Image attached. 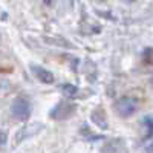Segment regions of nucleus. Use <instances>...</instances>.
<instances>
[{
    "label": "nucleus",
    "instance_id": "obj_1",
    "mask_svg": "<svg viewBox=\"0 0 153 153\" xmlns=\"http://www.w3.org/2000/svg\"><path fill=\"white\" fill-rule=\"evenodd\" d=\"M11 115L19 121H26L31 117V104L28 100L22 97L16 98L11 104Z\"/></svg>",
    "mask_w": 153,
    "mask_h": 153
},
{
    "label": "nucleus",
    "instance_id": "obj_2",
    "mask_svg": "<svg viewBox=\"0 0 153 153\" xmlns=\"http://www.w3.org/2000/svg\"><path fill=\"white\" fill-rule=\"evenodd\" d=\"M115 110L121 118H129L138 110V101L132 97H123L115 103Z\"/></svg>",
    "mask_w": 153,
    "mask_h": 153
},
{
    "label": "nucleus",
    "instance_id": "obj_3",
    "mask_svg": "<svg viewBox=\"0 0 153 153\" xmlns=\"http://www.w3.org/2000/svg\"><path fill=\"white\" fill-rule=\"evenodd\" d=\"M75 112V104L71 103H58L55 109L51 112V117L55 120H66Z\"/></svg>",
    "mask_w": 153,
    "mask_h": 153
},
{
    "label": "nucleus",
    "instance_id": "obj_4",
    "mask_svg": "<svg viewBox=\"0 0 153 153\" xmlns=\"http://www.w3.org/2000/svg\"><path fill=\"white\" fill-rule=\"evenodd\" d=\"M40 129H42V126H40V124H29V126L22 127V129L17 132V135L14 136V143H16V144H20V143H22V141H25L26 138H29V136L35 135Z\"/></svg>",
    "mask_w": 153,
    "mask_h": 153
},
{
    "label": "nucleus",
    "instance_id": "obj_5",
    "mask_svg": "<svg viewBox=\"0 0 153 153\" xmlns=\"http://www.w3.org/2000/svg\"><path fill=\"white\" fill-rule=\"evenodd\" d=\"M32 74L35 75V78L38 81H42L45 84H52L54 83V75L51 71L45 69L43 66H32Z\"/></svg>",
    "mask_w": 153,
    "mask_h": 153
},
{
    "label": "nucleus",
    "instance_id": "obj_6",
    "mask_svg": "<svg viewBox=\"0 0 153 153\" xmlns=\"http://www.w3.org/2000/svg\"><path fill=\"white\" fill-rule=\"evenodd\" d=\"M92 121H94L98 127H101V129H106V127H107L106 115H104V112L101 110V109L94 110V113H92Z\"/></svg>",
    "mask_w": 153,
    "mask_h": 153
},
{
    "label": "nucleus",
    "instance_id": "obj_7",
    "mask_svg": "<svg viewBox=\"0 0 153 153\" xmlns=\"http://www.w3.org/2000/svg\"><path fill=\"white\" fill-rule=\"evenodd\" d=\"M61 91H63V94H65L66 97L72 98V97H75V95H76L78 89H76L75 86H72V84H65V86H61Z\"/></svg>",
    "mask_w": 153,
    "mask_h": 153
},
{
    "label": "nucleus",
    "instance_id": "obj_8",
    "mask_svg": "<svg viewBox=\"0 0 153 153\" xmlns=\"http://www.w3.org/2000/svg\"><path fill=\"white\" fill-rule=\"evenodd\" d=\"M144 123H146L147 129H149V133H150V135H153V117H146Z\"/></svg>",
    "mask_w": 153,
    "mask_h": 153
},
{
    "label": "nucleus",
    "instance_id": "obj_9",
    "mask_svg": "<svg viewBox=\"0 0 153 153\" xmlns=\"http://www.w3.org/2000/svg\"><path fill=\"white\" fill-rule=\"evenodd\" d=\"M6 141H8V135H6L5 132L0 130V146H5Z\"/></svg>",
    "mask_w": 153,
    "mask_h": 153
},
{
    "label": "nucleus",
    "instance_id": "obj_10",
    "mask_svg": "<svg viewBox=\"0 0 153 153\" xmlns=\"http://www.w3.org/2000/svg\"><path fill=\"white\" fill-rule=\"evenodd\" d=\"M146 60L149 63H153V49H147L146 51Z\"/></svg>",
    "mask_w": 153,
    "mask_h": 153
},
{
    "label": "nucleus",
    "instance_id": "obj_11",
    "mask_svg": "<svg viewBox=\"0 0 153 153\" xmlns=\"http://www.w3.org/2000/svg\"><path fill=\"white\" fill-rule=\"evenodd\" d=\"M146 152H149V153H153V141H150V143L147 144V147H146Z\"/></svg>",
    "mask_w": 153,
    "mask_h": 153
},
{
    "label": "nucleus",
    "instance_id": "obj_12",
    "mask_svg": "<svg viewBox=\"0 0 153 153\" xmlns=\"http://www.w3.org/2000/svg\"><path fill=\"white\" fill-rule=\"evenodd\" d=\"M124 2H127V3H132V2H135V0H124Z\"/></svg>",
    "mask_w": 153,
    "mask_h": 153
},
{
    "label": "nucleus",
    "instance_id": "obj_13",
    "mask_svg": "<svg viewBox=\"0 0 153 153\" xmlns=\"http://www.w3.org/2000/svg\"><path fill=\"white\" fill-rule=\"evenodd\" d=\"M152 84H153V78H152Z\"/></svg>",
    "mask_w": 153,
    "mask_h": 153
}]
</instances>
